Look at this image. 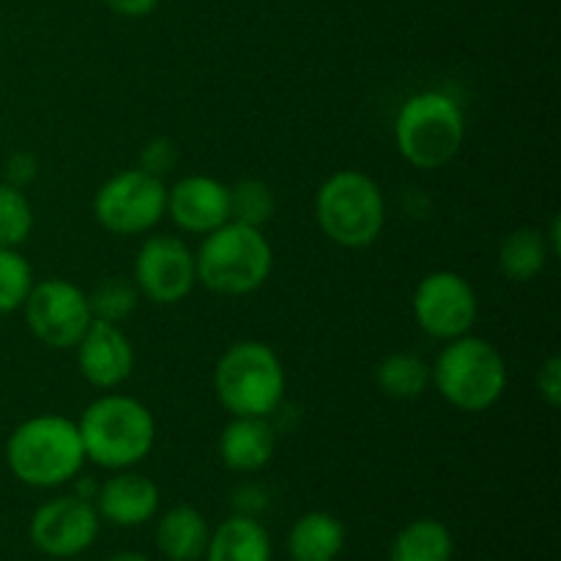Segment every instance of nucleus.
Listing matches in <instances>:
<instances>
[{
    "label": "nucleus",
    "instance_id": "nucleus-7",
    "mask_svg": "<svg viewBox=\"0 0 561 561\" xmlns=\"http://www.w3.org/2000/svg\"><path fill=\"white\" fill-rule=\"evenodd\" d=\"M316 222L332 244L365 250L387 225L381 186L362 170H337L316 192Z\"/></svg>",
    "mask_w": 561,
    "mask_h": 561
},
{
    "label": "nucleus",
    "instance_id": "nucleus-4",
    "mask_svg": "<svg viewBox=\"0 0 561 561\" xmlns=\"http://www.w3.org/2000/svg\"><path fill=\"white\" fill-rule=\"evenodd\" d=\"M431 383L453 409L482 414L507 392V362L491 340L469 332L438 351Z\"/></svg>",
    "mask_w": 561,
    "mask_h": 561
},
{
    "label": "nucleus",
    "instance_id": "nucleus-32",
    "mask_svg": "<svg viewBox=\"0 0 561 561\" xmlns=\"http://www.w3.org/2000/svg\"><path fill=\"white\" fill-rule=\"evenodd\" d=\"M96 493H99V482L91 480V477H85V480L77 482V493H75V496L85 499V502H93V499H96Z\"/></svg>",
    "mask_w": 561,
    "mask_h": 561
},
{
    "label": "nucleus",
    "instance_id": "nucleus-21",
    "mask_svg": "<svg viewBox=\"0 0 561 561\" xmlns=\"http://www.w3.org/2000/svg\"><path fill=\"white\" fill-rule=\"evenodd\" d=\"M455 537L436 518L411 520L398 531L389 548V561H453Z\"/></svg>",
    "mask_w": 561,
    "mask_h": 561
},
{
    "label": "nucleus",
    "instance_id": "nucleus-31",
    "mask_svg": "<svg viewBox=\"0 0 561 561\" xmlns=\"http://www.w3.org/2000/svg\"><path fill=\"white\" fill-rule=\"evenodd\" d=\"M113 14L126 16V20H140V16H148L159 5V0H104Z\"/></svg>",
    "mask_w": 561,
    "mask_h": 561
},
{
    "label": "nucleus",
    "instance_id": "nucleus-17",
    "mask_svg": "<svg viewBox=\"0 0 561 561\" xmlns=\"http://www.w3.org/2000/svg\"><path fill=\"white\" fill-rule=\"evenodd\" d=\"M208 537H211V526L206 515L192 504H175L157 524V548L170 561L203 559Z\"/></svg>",
    "mask_w": 561,
    "mask_h": 561
},
{
    "label": "nucleus",
    "instance_id": "nucleus-26",
    "mask_svg": "<svg viewBox=\"0 0 561 561\" xmlns=\"http://www.w3.org/2000/svg\"><path fill=\"white\" fill-rule=\"evenodd\" d=\"M33 268L20 250L0 247V316L22 310L33 288Z\"/></svg>",
    "mask_w": 561,
    "mask_h": 561
},
{
    "label": "nucleus",
    "instance_id": "nucleus-15",
    "mask_svg": "<svg viewBox=\"0 0 561 561\" xmlns=\"http://www.w3.org/2000/svg\"><path fill=\"white\" fill-rule=\"evenodd\" d=\"M93 504H96L99 518H104L107 524L135 529L157 515L159 488L151 477L140 474V471L121 469L99 485Z\"/></svg>",
    "mask_w": 561,
    "mask_h": 561
},
{
    "label": "nucleus",
    "instance_id": "nucleus-23",
    "mask_svg": "<svg viewBox=\"0 0 561 561\" xmlns=\"http://www.w3.org/2000/svg\"><path fill=\"white\" fill-rule=\"evenodd\" d=\"M277 211L274 190L261 179H241L230 186V219L263 228Z\"/></svg>",
    "mask_w": 561,
    "mask_h": 561
},
{
    "label": "nucleus",
    "instance_id": "nucleus-33",
    "mask_svg": "<svg viewBox=\"0 0 561 561\" xmlns=\"http://www.w3.org/2000/svg\"><path fill=\"white\" fill-rule=\"evenodd\" d=\"M107 561H151L146 557V553H137V551H121V553H113Z\"/></svg>",
    "mask_w": 561,
    "mask_h": 561
},
{
    "label": "nucleus",
    "instance_id": "nucleus-5",
    "mask_svg": "<svg viewBox=\"0 0 561 561\" xmlns=\"http://www.w3.org/2000/svg\"><path fill=\"white\" fill-rule=\"evenodd\" d=\"M466 113L444 91H420L405 99L394 118V146L416 170H442L460 153Z\"/></svg>",
    "mask_w": 561,
    "mask_h": 561
},
{
    "label": "nucleus",
    "instance_id": "nucleus-20",
    "mask_svg": "<svg viewBox=\"0 0 561 561\" xmlns=\"http://www.w3.org/2000/svg\"><path fill=\"white\" fill-rule=\"evenodd\" d=\"M551 247L542 230L537 228H518L507 233L499 244L496 261L499 272L510 279V283H531L546 272L548 261H551Z\"/></svg>",
    "mask_w": 561,
    "mask_h": 561
},
{
    "label": "nucleus",
    "instance_id": "nucleus-8",
    "mask_svg": "<svg viewBox=\"0 0 561 561\" xmlns=\"http://www.w3.org/2000/svg\"><path fill=\"white\" fill-rule=\"evenodd\" d=\"M168 214V184L142 168L110 175L93 195V219L113 236H142Z\"/></svg>",
    "mask_w": 561,
    "mask_h": 561
},
{
    "label": "nucleus",
    "instance_id": "nucleus-25",
    "mask_svg": "<svg viewBox=\"0 0 561 561\" xmlns=\"http://www.w3.org/2000/svg\"><path fill=\"white\" fill-rule=\"evenodd\" d=\"M140 301V290L131 279L126 277H107L88 294V305H91L93 318L110 323H121L137 310Z\"/></svg>",
    "mask_w": 561,
    "mask_h": 561
},
{
    "label": "nucleus",
    "instance_id": "nucleus-30",
    "mask_svg": "<svg viewBox=\"0 0 561 561\" xmlns=\"http://www.w3.org/2000/svg\"><path fill=\"white\" fill-rule=\"evenodd\" d=\"M230 502H233L236 515H250V518H257V515L268 507V493L263 491L261 485H241L239 491L233 493Z\"/></svg>",
    "mask_w": 561,
    "mask_h": 561
},
{
    "label": "nucleus",
    "instance_id": "nucleus-1",
    "mask_svg": "<svg viewBox=\"0 0 561 561\" xmlns=\"http://www.w3.org/2000/svg\"><path fill=\"white\" fill-rule=\"evenodd\" d=\"M85 460L107 471L135 469L157 444V420L142 400L104 392L82 411L80 422Z\"/></svg>",
    "mask_w": 561,
    "mask_h": 561
},
{
    "label": "nucleus",
    "instance_id": "nucleus-14",
    "mask_svg": "<svg viewBox=\"0 0 561 561\" xmlns=\"http://www.w3.org/2000/svg\"><path fill=\"white\" fill-rule=\"evenodd\" d=\"M168 214L179 230L208 236L230 219V186L211 175H184L168 190Z\"/></svg>",
    "mask_w": 561,
    "mask_h": 561
},
{
    "label": "nucleus",
    "instance_id": "nucleus-10",
    "mask_svg": "<svg viewBox=\"0 0 561 561\" xmlns=\"http://www.w3.org/2000/svg\"><path fill=\"white\" fill-rule=\"evenodd\" d=\"M414 321L425 334L433 340L449 343L455 337H463L474 329L477 316H480V299L477 290L463 274L449 272H431L420 279L411 299Z\"/></svg>",
    "mask_w": 561,
    "mask_h": 561
},
{
    "label": "nucleus",
    "instance_id": "nucleus-11",
    "mask_svg": "<svg viewBox=\"0 0 561 561\" xmlns=\"http://www.w3.org/2000/svg\"><path fill=\"white\" fill-rule=\"evenodd\" d=\"M131 283L153 305H179L197 285L195 252L181 236H148L137 250Z\"/></svg>",
    "mask_w": 561,
    "mask_h": 561
},
{
    "label": "nucleus",
    "instance_id": "nucleus-28",
    "mask_svg": "<svg viewBox=\"0 0 561 561\" xmlns=\"http://www.w3.org/2000/svg\"><path fill=\"white\" fill-rule=\"evenodd\" d=\"M537 392L546 400L548 409H559L561 405V356H548L537 373Z\"/></svg>",
    "mask_w": 561,
    "mask_h": 561
},
{
    "label": "nucleus",
    "instance_id": "nucleus-18",
    "mask_svg": "<svg viewBox=\"0 0 561 561\" xmlns=\"http://www.w3.org/2000/svg\"><path fill=\"white\" fill-rule=\"evenodd\" d=\"M206 561H272V537L250 515H230L208 537Z\"/></svg>",
    "mask_w": 561,
    "mask_h": 561
},
{
    "label": "nucleus",
    "instance_id": "nucleus-24",
    "mask_svg": "<svg viewBox=\"0 0 561 561\" xmlns=\"http://www.w3.org/2000/svg\"><path fill=\"white\" fill-rule=\"evenodd\" d=\"M33 225H36V214L25 190L0 181V247L20 250L33 233Z\"/></svg>",
    "mask_w": 561,
    "mask_h": 561
},
{
    "label": "nucleus",
    "instance_id": "nucleus-27",
    "mask_svg": "<svg viewBox=\"0 0 561 561\" xmlns=\"http://www.w3.org/2000/svg\"><path fill=\"white\" fill-rule=\"evenodd\" d=\"M175 164H179V148H175V142L170 137H153V140H148L142 146L140 164L137 168L157 175V179H164L168 173H173Z\"/></svg>",
    "mask_w": 561,
    "mask_h": 561
},
{
    "label": "nucleus",
    "instance_id": "nucleus-3",
    "mask_svg": "<svg viewBox=\"0 0 561 561\" xmlns=\"http://www.w3.org/2000/svg\"><path fill=\"white\" fill-rule=\"evenodd\" d=\"M197 283L217 296H247L263 288L274 268V250L263 228L228 219L203 236L195 252Z\"/></svg>",
    "mask_w": 561,
    "mask_h": 561
},
{
    "label": "nucleus",
    "instance_id": "nucleus-19",
    "mask_svg": "<svg viewBox=\"0 0 561 561\" xmlns=\"http://www.w3.org/2000/svg\"><path fill=\"white\" fill-rule=\"evenodd\" d=\"M343 548V520L323 510L305 513L288 531V553L294 561H337Z\"/></svg>",
    "mask_w": 561,
    "mask_h": 561
},
{
    "label": "nucleus",
    "instance_id": "nucleus-6",
    "mask_svg": "<svg viewBox=\"0 0 561 561\" xmlns=\"http://www.w3.org/2000/svg\"><path fill=\"white\" fill-rule=\"evenodd\" d=\"M214 392L230 416H268L285 400V367L261 340H239L214 367Z\"/></svg>",
    "mask_w": 561,
    "mask_h": 561
},
{
    "label": "nucleus",
    "instance_id": "nucleus-9",
    "mask_svg": "<svg viewBox=\"0 0 561 561\" xmlns=\"http://www.w3.org/2000/svg\"><path fill=\"white\" fill-rule=\"evenodd\" d=\"M22 312L33 337L58 351L75 348L93 321L85 290L64 277L33 283Z\"/></svg>",
    "mask_w": 561,
    "mask_h": 561
},
{
    "label": "nucleus",
    "instance_id": "nucleus-22",
    "mask_svg": "<svg viewBox=\"0 0 561 561\" xmlns=\"http://www.w3.org/2000/svg\"><path fill=\"white\" fill-rule=\"evenodd\" d=\"M376 383L387 398L416 400L431 389V365L420 354L394 351L376 365Z\"/></svg>",
    "mask_w": 561,
    "mask_h": 561
},
{
    "label": "nucleus",
    "instance_id": "nucleus-16",
    "mask_svg": "<svg viewBox=\"0 0 561 561\" xmlns=\"http://www.w3.org/2000/svg\"><path fill=\"white\" fill-rule=\"evenodd\" d=\"M277 431L268 416H230L219 436V460L236 474H255L272 463Z\"/></svg>",
    "mask_w": 561,
    "mask_h": 561
},
{
    "label": "nucleus",
    "instance_id": "nucleus-13",
    "mask_svg": "<svg viewBox=\"0 0 561 561\" xmlns=\"http://www.w3.org/2000/svg\"><path fill=\"white\" fill-rule=\"evenodd\" d=\"M75 348L80 376L102 392L118 389L121 383L129 381L131 370H135V345H131L129 334L121 329V323L93 318Z\"/></svg>",
    "mask_w": 561,
    "mask_h": 561
},
{
    "label": "nucleus",
    "instance_id": "nucleus-12",
    "mask_svg": "<svg viewBox=\"0 0 561 561\" xmlns=\"http://www.w3.org/2000/svg\"><path fill=\"white\" fill-rule=\"evenodd\" d=\"M102 518L96 504L80 496H58L33 513L27 535L36 551L49 559H75L96 542Z\"/></svg>",
    "mask_w": 561,
    "mask_h": 561
},
{
    "label": "nucleus",
    "instance_id": "nucleus-29",
    "mask_svg": "<svg viewBox=\"0 0 561 561\" xmlns=\"http://www.w3.org/2000/svg\"><path fill=\"white\" fill-rule=\"evenodd\" d=\"M38 175V159L31 151H16L11 153L9 162H5V184L11 186H31Z\"/></svg>",
    "mask_w": 561,
    "mask_h": 561
},
{
    "label": "nucleus",
    "instance_id": "nucleus-2",
    "mask_svg": "<svg viewBox=\"0 0 561 561\" xmlns=\"http://www.w3.org/2000/svg\"><path fill=\"white\" fill-rule=\"evenodd\" d=\"M80 427L60 414L20 422L5 442V466L27 488H58L77 480L85 466Z\"/></svg>",
    "mask_w": 561,
    "mask_h": 561
}]
</instances>
